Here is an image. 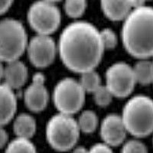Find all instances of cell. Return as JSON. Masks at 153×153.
Masks as SVG:
<instances>
[{"mask_svg": "<svg viewBox=\"0 0 153 153\" xmlns=\"http://www.w3.org/2000/svg\"><path fill=\"white\" fill-rule=\"evenodd\" d=\"M104 51L100 30L87 21H75L67 25L57 44L63 64L70 71L79 74L95 70Z\"/></svg>", "mask_w": 153, "mask_h": 153, "instance_id": "6da1fadb", "label": "cell"}, {"mask_svg": "<svg viewBox=\"0 0 153 153\" xmlns=\"http://www.w3.org/2000/svg\"><path fill=\"white\" fill-rule=\"evenodd\" d=\"M124 48L138 59L153 55V7L133 9L124 19L121 30Z\"/></svg>", "mask_w": 153, "mask_h": 153, "instance_id": "7a4b0ae2", "label": "cell"}, {"mask_svg": "<svg viewBox=\"0 0 153 153\" xmlns=\"http://www.w3.org/2000/svg\"><path fill=\"white\" fill-rule=\"evenodd\" d=\"M121 117L127 132L143 138L153 132V100L148 96L136 95L124 105Z\"/></svg>", "mask_w": 153, "mask_h": 153, "instance_id": "3957f363", "label": "cell"}, {"mask_svg": "<svg viewBox=\"0 0 153 153\" xmlns=\"http://www.w3.org/2000/svg\"><path fill=\"white\" fill-rule=\"evenodd\" d=\"M80 131L72 116L58 113L49 119L46 125L47 142L57 152H68L76 145Z\"/></svg>", "mask_w": 153, "mask_h": 153, "instance_id": "277c9868", "label": "cell"}, {"mask_svg": "<svg viewBox=\"0 0 153 153\" xmlns=\"http://www.w3.org/2000/svg\"><path fill=\"white\" fill-rule=\"evenodd\" d=\"M28 40L26 30L15 19L0 20V60L4 63L20 59L26 51Z\"/></svg>", "mask_w": 153, "mask_h": 153, "instance_id": "5b68a950", "label": "cell"}, {"mask_svg": "<svg viewBox=\"0 0 153 153\" xmlns=\"http://www.w3.org/2000/svg\"><path fill=\"white\" fill-rule=\"evenodd\" d=\"M86 92L80 82L65 77L57 82L53 91V102L58 113L73 116L85 103Z\"/></svg>", "mask_w": 153, "mask_h": 153, "instance_id": "8992f818", "label": "cell"}, {"mask_svg": "<svg viewBox=\"0 0 153 153\" xmlns=\"http://www.w3.org/2000/svg\"><path fill=\"white\" fill-rule=\"evenodd\" d=\"M27 19L31 28L37 34L51 35L59 28L61 14L54 2L38 0L30 5Z\"/></svg>", "mask_w": 153, "mask_h": 153, "instance_id": "52a82bcc", "label": "cell"}, {"mask_svg": "<svg viewBox=\"0 0 153 153\" xmlns=\"http://www.w3.org/2000/svg\"><path fill=\"white\" fill-rule=\"evenodd\" d=\"M106 84L114 97L126 98L133 91L136 84L132 67L125 62H117L107 68Z\"/></svg>", "mask_w": 153, "mask_h": 153, "instance_id": "ba28073f", "label": "cell"}, {"mask_svg": "<svg viewBox=\"0 0 153 153\" xmlns=\"http://www.w3.org/2000/svg\"><path fill=\"white\" fill-rule=\"evenodd\" d=\"M30 62L38 68H45L54 61L57 45L51 35H38L28 40L26 48Z\"/></svg>", "mask_w": 153, "mask_h": 153, "instance_id": "9c48e42d", "label": "cell"}, {"mask_svg": "<svg viewBox=\"0 0 153 153\" xmlns=\"http://www.w3.org/2000/svg\"><path fill=\"white\" fill-rule=\"evenodd\" d=\"M49 94L43 74L37 73L24 92V101L29 110L35 113L42 112L48 103Z\"/></svg>", "mask_w": 153, "mask_h": 153, "instance_id": "30bf717a", "label": "cell"}, {"mask_svg": "<svg viewBox=\"0 0 153 153\" xmlns=\"http://www.w3.org/2000/svg\"><path fill=\"white\" fill-rule=\"evenodd\" d=\"M127 133L122 117L116 113H110L104 117L100 127L101 139L111 147L122 145L126 141Z\"/></svg>", "mask_w": 153, "mask_h": 153, "instance_id": "8fae6325", "label": "cell"}, {"mask_svg": "<svg viewBox=\"0 0 153 153\" xmlns=\"http://www.w3.org/2000/svg\"><path fill=\"white\" fill-rule=\"evenodd\" d=\"M5 64L2 78L3 83L14 91L22 88L28 80V72L26 65L20 59Z\"/></svg>", "mask_w": 153, "mask_h": 153, "instance_id": "7c38bea8", "label": "cell"}, {"mask_svg": "<svg viewBox=\"0 0 153 153\" xmlns=\"http://www.w3.org/2000/svg\"><path fill=\"white\" fill-rule=\"evenodd\" d=\"M18 101L15 91L3 82L0 83V126H4L15 118Z\"/></svg>", "mask_w": 153, "mask_h": 153, "instance_id": "4fadbf2b", "label": "cell"}, {"mask_svg": "<svg viewBox=\"0 0 153 153\" xmlns=\"http://www.w3.org/2000/svg\"><path fill=\"white\" fill-rule=\"evenodd\" d=\"M100 7L106 17L115 22L123 21L133 9L132 0H100Z\"/></svg>", "mask_w": 153, "mask_h": 153, "instance_id": "5bb4252c", "label": "cell"}, {"mask_svg": "<svg viewBox=\"0 0 153 153\" xmlns=\"http://www.w3.org/2000/svg\"><path fill=\"white\" fill-rule=\"evenodd\" d=\"M13 131L16 137L31 139L37 130L36 120L28 113H20L13 119Z\"/></svg>", "mask_w": 153, "mask_h": 153, "instance_id": "9a60e30c", "label": "cell"}, {"mask_svg": "<svg viewBox=\"0 0 153 153\" xmlns=\"http://www.w3.org/2000/svg\"><path fill=\"white\" fill-rule=\"evenodd\" d=\"M136 83L142 85L152 84L153 81V63L149 58L139 59L132 67Z\"/></svg>", "mask_w": 153, "mask_h": 153, "instance_id": "2e32d148", "label": "cell"}, {"mask_svg": "<svg viewBox=\"0 0 153 153\" xmlns=\"http://www.w3.org/2000/svg\"><path fill=\"white\" fill-rule=\"evenodd\" d=\"M80 132L86 134L93 133L97 129L99 124V120L97 113L92 110H84L76 120Z\"/></svg>", "mask_w": 153, "mask_h": 153, "instance_id": "e0dca14e", "label": "cell"}, {"mask_svg": "<svg viewBox=\"0 0 153 153\" xmlns=\"http://www.w3.org/2000/svg\"><path fill=\"white\" fill-rule=\"evenodd\" d=\"M5 153H38L31 139L16 137L5 146Z\"/></svg>", "mask_w": 153, "mask_h": 153, "instance_id": "ac0fdd59", "label": "cell"}, {"mask_svg": "<svg viewBox=\"0 0 153 153\" xmlns=\"http://www.w3.org/2000/svg\"><path fill=\"white\" fill-rule=\"evenodd\" d=\"M79 80L80 85L86 93H94L101 85V80L99 74L95 70H91L80 74Z\"/></svg>", "mask_w": 153, "mask_h": 153, "instance_id": "d6986e66", "label": "cell"}, {"mask_svg": "<svg viewBox=\"0 0 153 153\" xmlns=\"http://www.w3.org/2000/svg\"><path fill=\"white\" fill-rule=\"evenodd\" d=\"M87 0H65L64 9L66 14L72 19H78L85 12Z\"/></svg>", "mask_w": 153, "mask_h": 153, "instance_id": "ffe728a7", "label": "cell"}, {"mask_svg": "<svg viewBox=\"0 0 153 153\" xmlns=\"http://www.w3.org/2000/svg\"><path fill=\"white\" fill-rule=\"evenodd\" d=\"M94 99L97 105L102 107L108 106L111 103L114 96L106 85H100L94 93Z\"/></svg>", "mask_w": 153, "mask_h": 153, "instance_id": "44dd1931", "label": "cell"}, {"mask_svg": "<svg viewBox=\"0 0 153 153\" xmlns=\"http://www.w3.org/2000/svg\"><path fill=\"white\" fill-rule=\"evenodd\" d=\"M120 153H148V149L143 142L133 139L123 143Z\"/></svg>", "mask_w": 153, "mask_h": 153, "instance_id": "7402d4cb", "label": "cell"}, {"mask_svg": "<svg viewBox=\"0 0 153 153\" xmlns=\"http://www.w3.org/2000/svg\"><path fill=\"white\" fill-rule=\"evenodd\" d=\"M101 41L105 50L113 49L117 47L118 44V38L114 31L110 28H105L100 31Z\"/></svg>", "mask_w": 153, "mask_h": 153, "instance_id": "603a6c76", "label": "cell"}, {"mask_svg": "<svg viewBox=\"0 0 153 153\" xmlns=\"http://www.w3.org/2000/svg\"><path fill=\"white\" fill-rule=\"evenodd\" d=\"M113 147L103 143H98L92 146L88 149V153H114Z\"/></svg>", "mask_w": 153, "mask_h": 153, "instance_id": "cb8c5ba5", "label": "cell"}, {"mask_svg": "<svg viewBox=\"0 0 153 153\" xmlns=\"http://www.w3.org/2000/svg\"><path fill=\"white\" fill-rule=\"evenodd\" d=\"M9 143V134L4 129V126H0V149L5 148Z\"/></svg>", "mask_w": 153, "mask_h": 153, "instance_id": "d4e9b609", "label": "cell"}, {"mask_svg": "<svg viewBox=\"0 0 153 153\" xmlns=\"http://www.w3.org/2000/svg\"><path fill=\"white\" fill-rule=\"evenodd\" d=\"M14 0H0V16L7 12L12 6Z\"/></svg>", "mask_w": 153, "mask_h": 153, "instance_id": "484cf974", "label": "cell"}, {"mask_svg": "<svg viewBox=\"0 0 153 153\" xmlns=\"http://www.w3.org/2000/svg\"><path fill=\"white\" fill-rule=\"evenodd\" d=\"M71 150V153H88V149H86L84 146H75Z\"/></svg>", "mask_w": 153, "mask_h": 153, "instance_id": "4316f807", "label": "cell"}, {"mask_svg": "<svg viewBox=\"0 0 153 153\" xmlns=\"http://www.w3.org/2000/svg\"><path fill=\"white\" fill-rule=\"evenodd\" d=\"M147 0H132V5L133 9L142 7L146 5V2Z\"/></svg>", "mask_w": 153, "mask_h": 153, "instance_id": "83f0119b", "label": "cell"}, {"mask_svg": "<svg viewBox=\"0 0 153 153\" xmlns=\"http://www.w3.org/2000/svg\"><path fill=\"white\" fill-rule=\"evenodd\" d=\"M3 61L0 60V83L2 82V78H3V72H4V66Z\"/></svg>", "mask_w": 153, "mask_h": 153, "instance_id": "f1b7e54d", "label": "cell"}, {"mask_svg": "<svg viewBox=\"0 0 153 153\" xmlns=\"http://www.w3.org/2000/svg\"><path fill=\"white\" fill-rule=\"evenodd\" d=\"M46 1H48V2H54V3H56V2L61 1V0H46Z\"/></svg>", "mask_w": 153, "mask_h": 153, "instance_id": "f546056e", "label": "cell"}, {"mask_svg": "<svg viewBox=\"0 0 153 153\" xmlns=\"http://www.w3.org/2000/svg\"><path fill=\"white\" fill-rule=\"evenodd\" d=\"M152 57V60H151V61H152V63H153V55H152V57Z\"/></svg>", "mask_w": 153, "mask_h": 153, "instance_id": "4dcf8cb0", "label": "cell"}, {"mask_svg": "<svg viewBox=\"0 0 153 153\" xmlns=\"http://www.w3.org/2000/svg\"><path fill=\"white\" fill-rule=\"evenodd\" d=\"M152 133H153V132H152ZM152 143H153V138H152Z\"/></svg>", "mask_w": 153, "mask_h": 153, "instance_id": "1f68e13d", "label": "cell"}, {"mask_svg": "<svg viewBox=\"0 0 153 153\" xmlns=\"http://www.w3.org/2000/svg\"><path fill=\"white\" fill-rule=\"evenodd\" d=\"M152 84H153V81H152Z\"/></svg>", "mask_w": 153, "mask_h": 153, "instance_id": "d6a6232c", "label": "cell"}, {"mask_svg": "<svg viewBox=\"0 0 153 153\" xmlns=\"http://www.w3.org/2000/svg\"><path fill=\"white\" fill-rule=\"evenodd\" d=\"M147 1H148V0H147Z\"/></svg>", "mask_w": 153, "mask_h": 153, "instance_id": "836d02e7", "label": "cell"}]
</instances>
